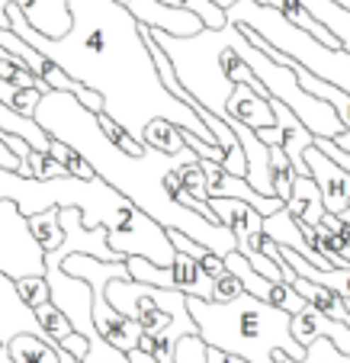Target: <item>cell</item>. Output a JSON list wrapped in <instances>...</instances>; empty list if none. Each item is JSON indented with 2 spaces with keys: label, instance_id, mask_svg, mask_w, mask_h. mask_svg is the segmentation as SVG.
I'll return each instance as SVG.
<instances>
[{
  "label": "cell",
  "instance_id": "1",
  "mask_svg": "<svg viewBox=\"0 0 350 363\" xmlns=\"http://www.w3.org/2000/svg\"><path fill=\"white\" fill-rule=\"evenodd\" d=\"M68 4L74 23L62 39H48L33 29L20 4H10V26L62 71H68L77 84L103 96V113L116 119L135 142L145 145V129L154 119H171L193 135L219 145L203 116L164 87L148 45V29L119 0Z\"/></svg>",
  "mask_w": 350,
  "mask_h": 363
},
{
  "label": "cell",
  "instance_id": "2",
  "mask_svg": "<svg viewBox=\"0 0 350 363\" xmlns=\"http://www.w3.org/2000/svg\"><path fill=\"white\" fill-rule=\"evenodd\" d=\"M35 119H39V125L52 138L68 142L94 167L96 177H103L110 186H116L123 196H129L138 209L154 216L161 225L180 228L193 241L213 247L222 257L238 251L235 228L206 219L203 213H196V209L184 206L180 199H174V193L167 190V174L199 161V155L190 145L180 155H167V151H158L152 145H148L145 155H129V151L119 148L103 132L100 113L87 110L68 90H48V94H42L39 106H35Z\"/></svg>",
  "mask_w": 350,
  "mask_h": 363
},
{
  "label": "cell",
  "instance_id": "3",
  "mask_svg": "<svg viewBox=\"0 0 350 363\" xmlns=\"http://www.w3.org/2000/svg\"><path fill=\"white\" fill-rule=\"evenodd\" d=\"M186 306L209 347H222L251 363H276V350H286L293 360L305 357V347L293 335V315L247 289L232 302L190 296Z\"/></svg>",
  "mask_w": 350,
  "mask_h": 363
},
{
  "label": "cell",
  "instance_id": "4",
  "mask_svg": "<svg viewBox=\"0 0 350 363\" xmlns=\"http://www.w3.org/2000/svg\"><path fill=\"white\" fill-rule=\"evenodd\" d=\"M0 196L13 199L26 216L45 213V209H81L87 228H116L135 209V203L129 196H123L116 186H110L103 177L84 180L74 177V174L39 180L0 167Z\"/></svg>",
  "mask_w": 350,
  "mask_h": 363
},
{
  "label": "cell",
  "instance_id": "5",
  "mask_svg": "<svg viewBox=\"0 0 350 363\" xmlns=\"http://www.w3.org/2000/svg\"><path fill=\"white\" fill-rule=\"evenodd\" d=\"M106 299L135 318L145 328L138 347L158 357V363H177V344L190 335H199L186 299L180 289H161L152 283H138L132 277H110L106 280Z\"/></svg>",
  "mask_w": 350,
  "mask_h": 363
},
{
  "label": "cell",
  "instance_id": "6",
  "mask_svg": "<svg viewBox=\"0 0 350 363\" xmlns=\"http://www.w3.org/2000/svg\"><path fill=\"white\" fill-rule=\"evenodd\" d=\"M228 23H244V26L257 29L270 45H276L289 58L305 65L312 74L324 77V81L337 84L341 90L350 94V48L324 45L312 33L289 23L280 10L267 7L261 0H235L232 7H228Z\"/></svg>",
  "mask_w": 350,
  "mask_h": 363
},
{
  "label": "cell",
  "instance_id": "7",
  "mask_svg": "<svg viewBox=\"0 0 350 363\" xmlns=\"http://www.w3.org/2000/svg\"><path fill=\"white\" fill-rule=\"evenodd\" d=\"M0 274L23 280V277H45V247L29 228V216L13 199L0 196Z\"/></svg>",
  "mask_w": 350,
  "mask_h": 363
},
{
  "label": "cell",
  "instance_id": "8",
  "mask_svg": "<svg viewBox=\"0 0 350 363\" xmlns=\"http://www.w3.org/2000/svg\"><path fill=\"white\" fill-rule=\"evenodd\" d=\"M110 247L123 257L138 254V257H148L161 267H171L174 257H177V247H174L167 225H161L154 216H148L138 206L125 216V222L110 228Z\"/></svg>",
  "mask_w": 350,
  "mask_h": 363
},
{
  "label": "cell",
  "instance_id": "9",
  "mask_svg": "<svg viewBox=\"0 0 350 363\" xmlns=\"http://www.w3.org/2000/svg\"><path fill=\"white\" fill-rule=\"evenodd\" d=\"M16 335H35L52 344L45 325L35 315V308L20 296L16 280L7 274H0V344H10ZM52 347H55V344H52Z\"/></svg>",
  "mask_w": 350,
  "mask_h": 363
},
{
  "label": "cell",
  "instance_id": "10",
  "mask_svg": "<svg viewBox=\"0 0 350 363\" xmlns=\"http://www.w3.org/2000/svg\"><path fill=\"white\" fill-rule=\"evenodd\" d=\"M142 26L161 29L171 35H196L199 29H206V23L199 20L193 10L186 7H171L164 0H119Z\"/></svg>",
  "mask_w": 350,
  "mask_h": 363
},
{
  "label": "cell",
  "instance_id": "11",
  "mask_svg": "<svg viewBox=\"0 0 350 363\" xmlns=\"http://www.w3.org/2000/svg\"><path fill=\"white\" fill-rule=\"evenodd\" d=\"M305 164H309L312 177H315L318 190H322V196H324V209L334 216L350 209V171H344L318 145H312V148L305 151Z\"/></svg>",
  "mask_w": 350,
  "mask_h": 363
},
{
  "label": "cell",
  "instance_id": "12",
  "mask_svg": "<svg viewBox=\"0 0 350 363\" xmlns=\"http://www.w3.org/2000/svg\"><path fill=\"white\" fill-rule=\"evenodd\" d=\"M13 4H20V10L29 16L33 29H39L48 39L68 35L71 23H74L68 0H13Z\"/></svg>",
  "mask_w": 350,
  "mask_h": 363
},
{
  "label": "cell",
  "instance_id": "13",
  "mask_svg": "<svg viewBox=\"0 0 350 363\" xmlns=\"http://www.w3.org/2000/svg\"><path fill=\"white\" fill-rule=\"evenodd\" d=\"M228 113H232L235 119H241L244 125H251L254 132L270 129V125L276 123V113H273V106H270V96L257 94V90L244 81H241L238 87H235V94L228 96Z\"/></svg>",
  "mask_w": 350,
  "mask_h": 363
},
{
  "label": "cell",
  "instance_id": "14",
  "mask_svg": "<svg viewBox=\"0 0 350 363\" xmlns=\"http://www.w3.org/2000/svg\"><path fill=\"white\" fill-rule=\"evenodd\" d=\"M328 33H334L341 39L344 48H350V10L337 0H299Z\"/></svg>",
  "mask_w": 350,
  "mask_h": 363
},
{
  "label": "cell",
  "instance_id": "15",
  "mask_svg": "<svg viewBox=\"0 0 350 363\" xmlns=\"http://www.w3.org/2000/svg\"><path fill=\"white\" fill-rule=\"evenodd\" d=\"M7 347L16 363H62V350L35 335H16Z\"/></svg>",
  "mask_w": 350,
  "mask_h": 363
},
{
  "label": "cell",
  "instance_id": "16",
  "mask_svg": "<svg viewBox=\"0 0 350 363\" xmlns=\"http://www.w3.org/2000/svg\"><path fill=\"white\" fill-rule=\"evenodd\" d=\"M270 177H273L276 196H280L283 203H289V199H293V186H295L299 171H295L293 158L286 155L283 145H270Z\"/></svg>",
  "mask_w": 350,
  "mask_h": 363
},
{
  "label": "cell",
  "instance_id": "17",
  "mask_svg": "<svg viewBox=\"0 0 350 363\" xmlns=\"http://www.w3.org/2000/svg\"><path fill=\"white\" fill-rule=\"evenodd\" d=\"M145 145H152V148H158V151H167V155H180V151H186L184 125L171 123V119H154V123L145 129Z\"/></svg>",
  "mask_w": 350,
  "mask_h": 363
},
{
  "label": "cell",
  "instance_id": "18",
  "mask_svg": "<svg viewBox=\"0 0 350 363\" xmlns=\"http://www.w3.org/2000/svg\"><path fill=\"white\" fill-rule=\"evenodd\" d=\"M29 228L39 238V245L45 251H55L64 241V228H62V209H45V213H33L29 216Z\"/></svg>",
  "mask_w": 350,
  "mask_h": 363
},
{
  "label": "cell",
  "instance_id": "19",
  "mask_svg": "<svg viewBox=\"0 0 350 363\" xmlns=\"http://www.w3.org/2000/svg\"><path fill=\"white\" fill-rule=\"evenodd\" d=\"M35 315H39V322L45 325V331H48V337H52V344H55V347H62L64 337L77 331L74 325H71V318L64 315V312L52 299L42 302V306H35Z\"/></svg>",
  "mask_w": 350,
  "mask_h": 363
},
{
  "label": "cell",
  "instance_id": "20",
  "mask_svg": "<svg viewBox=\"0 0 350 363\" xmlns=\"http://www.w3.org/2000/svg\"><path fill=\"white\" fill-rule=\"evenodd\" d=\"M0 100L7 103V106H13L16 113H23V116H33L35 119V106H39L42 94L33 87H20V84L7 81V77H0Z\"/></svg>",
  "mask_w": 350,
  "mask_h": 363
},
{
  "label": "cell",
  "instance_id": "21",
  "mask_svg": "<svg viewBox=\"0 0 350 363\" xmlns=\"http://www.w3.org/2000/svg\"><path fill=\"white\" fill-rule=\"evenodd\" d=\"M293 363H350V354H344L331 337H315V341L305 347L303 360H293Z\"/></svg>",
  "mask_w": 350,
  "mask_h": 363
},
{
  "label": "cell",
  "instance_id": "22",
  "mask_svg": "<svg viewBox=\"0 0 350 363\" xmlns=\"http://www.w3.org/2000/svg\"><path fill=\"white\" fill-rule=\"evenodd\" d=\"M184 7L193 10L199 20L206 23V29H222V26H228V10L219 7L215 0H186Z\"/></svg>",
  "mask_w": 350,
  "mask_h": 363
},
{
  "label": "cell",
  "instance_id": "23",
  "mask_svg": "<svg viewBox=\"0 0 350 363\" xmlns=\"http://www.w3.org/2000/svg\"><path fill=\"white\" fill-rule=\"evenodd\" d=\"M29 167H33V177L39 180H52V177H64L68 174V167L62 164V161H55L48 151H29V158H23Z\"/></svg>",
  "mask_w": 350,
  "mask_h": 363
},
{
  "label": "cell",
  "instance_id": "24",
  "mask_svg": "<svg viewBox=\"0 0 350 363\" xmlns=\"http://www.w3.org/2000/svg\"><path fill=\"white\" fill-rule=\"evenodd\" d=\"M16 286H20V296H23V299H26L33 308L52 299V286H48V280H45V277H39V274L16 280Z\"/></svg>",
  "mask_w": 350,
  "mask_h": 363
},
{
  "label": "cell",
  "instance_id": "25",
  "mask_svg": "<svg viewBox=\"0 0 350 363\" xmlns=\"http://www.w3.org/2000/svg\"><path fill=\"white\" fill-rule=\"evenodd\" d=\"M241 293H244V286H241V280L232 274V270L213 280V299L215 302H232V299H238Z\"/></svg>",
  "mask_w": 350,
  "mask_h": 363
},
{
  "label": "cell",
  "instance_id": "26",
  "mask_svg": "<svg viewBox=\"0 0 350 363\" xmlns=\"http://www.w3.org/2000/svg\"><path fill=\"white\" fill-rule=\"evenodd\" d=\"M62 350H68V354H74L77 360H84V357H87V350H90V341L81 335V331H74V335H68L62 341Z\"/></svg>",
  "mask_w": 350,
  "mask_h": 363
},
{
  "label": "cell",
  "instance_id": "27",
  "mask_svg": "<svg viewBox=\"0 0 350 363\" xmlns=\"http://www.w3.org/2000/svg\"><path fill=\"white\" fill-rule=\"evenodd\" d=\"M0 167H4V171H20L23 167V158L4 142V138H0Z\"/></svg>",
  "mask_w": 350,
  "mask_h": 363
},
{
  "label": "cell",
  "instance_id": "28",
  "mask_svg": "<svg viewBox=\"0 0 350 363\" xmlns=\"http://www.w3.org/2000/svg\"><path fill=\"white\" fill-rule=\"evenodd\" d=\"M206 363H228V350L209 347V344H206Z\"/></svg>",
  "mask_w": 350,
  "mask_h": 363
},
{
  "label": "cell",
  "instance_id": "29",
  "mask_svg": "<svg viewBox=\"0 0 350 363\" xmlns=\"http://www.w3.org/2000/svg\"><path fill=\"white\" fill-rule=\"evenodd\" d=\"M334 145H337V148H344V151H350V129H344L341 135L334 138Z\"/></svg>",
  "mask_w": 350,
  "mask_h": 363
},
{
  "label": "cell",
  "instance_id": "30",
  "mask_svg": "<svg viewBox=\"0 0 350 363\" xmlns=\"http://www.w3.org/2000/svg\"><path fill=\"white\" fill-rule=\"evenodd\" d=\"M273 360H276V363H293V357H289L286 350H276V354H273Z\"/></svg>",
  "mask_w": 350,
  "mask_h": 363
},
{
  "label": "cell",
  "instance_id": "31",
  "mask_svg": "<svg viewBox=\"0 0 350 363\" xmlns=\"http://www.w3.org/2000/svg\"><path fill=\"white\" fill-rule=\"evenodd\" d=\"M228 363H251V360H244V357H238V354H228Z\"/></svg>",
  "mask_w": 350,
  "mask_h": 363
},
{
  "label": "cell",
  "instance_id": "32",
  "mask_svg": "<svg viewBox=\"0 0 350 363\" xmlns=\"http://www.w3.org/2000/svg\"><path fill=\"white\" fill-rule=\"evenodd\" d=\"M215 4H219V7H225V10H228V7H232V4H235V0H215Z\"/></svg>",
  "mask_w": 350,
  "mask_h": 363
},
{
  "label": "cell",
  "instance_id": "33",
  "mask_svg": "<svg viewBox=\"0 0 350 363\" xmlns=\"http://www.w3.org/2000/svg\"><path fill=\"white\" fill-rule=\"evenodd\" d=\"M347 306H350V299H347Z\"/></svg>",
  "mask_w": 350,
  "mask_h": 363
},
{
  "label": "cell",
  "instance_id": "34",
  "mask_svg": "<svg viewBox=\"0 0 350 363\" xmlns=\"http://www.w3.org/2000/svg\"><path fill=\"white\" fill-rule=\"evenodd\" d=\"M0 347H4V344H0Z\"/></svg>",
  "mask_w": 350,
  "mask_h": 363
},
{
  "label": "cell",
  "instance_id": "35",
  "mask_svg": "<svg viewBox=\"0 0 350 363\" xmlns=\"http://www.w3.org/2000/svg\"><path fill=\"white\" fill-rule=\"evenodd\" d=\"M0 132H4V129H0Z\"/></svg>",
  "mask_w": 350,
  "mask_h": 363
}]
</instances>
